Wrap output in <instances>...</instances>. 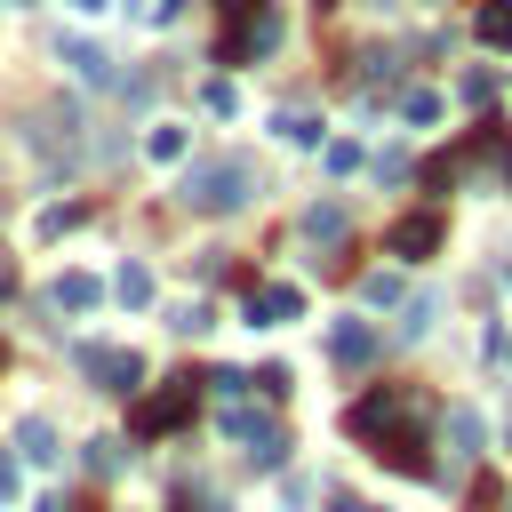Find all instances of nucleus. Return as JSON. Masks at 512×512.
Instances as JSON below:
<instances>
[{
	"label": "nucleus",
	"instance_id": "nucleus-21",
	"mask_svg": "<svg viewBox=\"0 0 512 512\" xmlns=\"http://www.w3.org/2000/svg\"><path fill=\"white\" fill-rule=\"evenodd\" d=\"M200 384H208V392H216V400H240V392H248V384H256V376H240V368H216V376H200Z\"/></svg>",
	"mask_w": 512,
	"mask_h": 512
},
{
	"label": "nucleus",
	"instance_id": "nucleus-28",
	"mask_svg": "<svg viewBox=\"0 0 512 512\" xmlns=\"http://www.w3.org/2000/svg\"><path fill=\"white\" fill-rule=\"evenodd\" d=\"M176 8H184V0H152V24H168V16H176Z\"/></svg>",
	"mask_w": 512,
	"mask_h": 512
},
{
	"label": "nucleus",
	"instance_id": "nucleus-26",
	"mask_svg": "<svg viewBox=\"0 0 512 512\" xmlns=\"http://www.w3.org/2000/svg\"><path fill=\"white\" fill-rule=\"evenodd\" d=\"M208 328V304H176V336H200Z\"/></svg>",
	"mask_w": 512,
	"mask_h": 512
},
{
	"label": "nucleus",
	"instance_id": "nucleus-32",
	"mask_svg": "<svg viewBox=\"0 0 512 512\" xmlns=\"http://www.w3.org/2000/svg\"><path fill=\"white\" fill-rule=\"evenodd\" d=\"M504 280H512V256H504Z\"/></svg>",
	"mask_w": 512,
	"mask_h": 512
},
{
	"label": "nucleus",
	"instance_id": "nucleus-19",
	"mask_svg": "<svg viewBox=\"0 0 512 512\" xmlns=\"http://www.w3.org/2000/svg\"><path fill=\"white\" fill-rule=\"evenodd\" d=\"M120 464H128V456H120V440H88V472H96V480H112Z\"/></svg>",
	"mask_w": 512,
	"mask_h": 512
},
{
	"label": "nucleus",
	"instance_id": "nucleus-23",
	"mask_svg": "<svg viewBox=\"0 0 512 512\" xmlns=\"http://www.w3.org/2000/svg\"><path fill=\"white\" fill-rule=\"evenodd\" d=\"M360 296H368V304H400V280H392V272H368Z\"/></svg>",
	"mask_w": 512,
	"mask_h": 512
},
{
	"label": "nucleus",
	"instance_id": "nucleus-5",
	"mask_svg": "<svg viewBox=\"0 0 512 512\" xmlns=\"http://www.w3.org/2000/svg\"><path fill=\"white\" fill-rule=\"evenodd\" d=\"M272 48H280V16H272V8H256L248 24H224V48H216V56H224V64H240V56H272Z\"/></svg>",
	"mask_w": 512,
	"mask_h": 512
},
{
	"label": "nucleus",
	"instance_id": "nucleus-16",
	"mask_svg": "<svg viewBox=\"0 0 512 512\" xmlns=\"http://www.w3.org/2000/svg\"><path fill=\"white\" fill-rule=\"evenodd\" d=\"M432 312H440V296H416V304H400V336L416 344V336L432 328Z\"/></svg>",
	"mask_w": 512,
	"mask_h": 512
},
{
	"label": "nucleus",
	"instance_id": "nucleus-6",
	"mask_svg": "<svg viewBox=\"0 0 512 512\" xmlns=\"http://www.w3.org/2000/svg\"><path fill=\"white\" fill-rule=\"evenodd\" d=\"M80 368H88L104 392H136V384H144V360H136V352H120V344H88V352H80Z\"/></svg>",
	"mask_w": 512,
	"mask_h": 512
},
{
	"label": "nucleus",
	"instance_id": "nucleus-15",
	"mask_svg": "<svg viewBox=\"0 0 512 512\" xmlns=\"http://www.w3.org/2000/svg\"><path fill=\"white\" fill-rule=\"evenodd\" d=\"M112 296H120V304H152V272H144V264H120Z\"/></svg>",
	"mask_w": 512,
	"mask_h": 512
},
{
	"label": "nucleus",
	"instance_id": "nucleus-18",
	"mask_svg": "<svg viewBox=\"0 0 512 512\" xmlns=\"http://www.w3.org/2000/svg\"><path fill=\"white\" fill-rule=\"evenodd\" d=\"M144 152H152V160H184V128H168V120H160V128L144 136Z\"/></svg>",
	"mask_w": 512,
	"mask_h": 512
},
{
	"label": "nucleus",
	"instance_id": "nucleus-2",
	"mask_svg": "<svg viewBox=\"0 0 512 512\" xmlns=\"http://www.w3.org/2000/svg\"><path fill=\"white\" fill-rule=\"evenodd\" d=\"M248 192H256V168H248V160H192V168L176 176V200L200 208V216H224V208H240Z\"/></svg>",
	"mask_w": 512,
	"mask_h": 512
},
{
	"label": "nucleus",
	"instance_id": "nucleus-10",
	"mask_svg": "<svg viewBox=\"0 0 512 512\" xmlns=\"http://www.w3.org/2000/svg\"><path fill=\"white\" fill-rule=\"evenodd\" d=\"M64 448H56V424L48 416H24L16 424V464H56Z\"/></svg>",
	"mask_w": 512,
	"mask_h": 512
},
{
	"label": "nucleus",
	"instance_id": "nucleus-29",
	"mask_svg": "<svg viewBox=\"0 0 512 512\" xmlns=\"http://www.w3.org/2000/svg\"><path fill=\"white\" fill-rule=\"evenodd\" d=\"M64 8H80V16H104V8H112V0H64Z\"/></svg>",
	"mask_w": 512,
	"mask_h": 512
},
{
	"label": "nucleus",
	"instance_id": "nucleus-9",
	"mask_svg": "<svg viewBox=\"0 0 512 512\" xmlns=\"http://www.w3.org/2000/svg\"><path fill=\"white\" fill-rule=\"evenodd\" d=\"M328 352H336L344 368H368V360H376V328H368V320H336V328H328Z\"/></svg>",
	"mask_w": 512,
	"mask_h": 512
},
{
	"label": "nucleus",
	"instance_id": "nucleus-3",
	"mask_svg": "<svg viewBox=\"0 0 512 512\" xmlns=\"http://www.w3.org/2000/svg\"><path fill=\"white\" fill-rule=\"evenodd\" d=\"M192 408H200V376H168L160 392H144V400H136V416H128V432H136V440H160V432H184V424H192Z\"/></svg>",
	"mask_w": 512,
	"mask_h": 512
},
{
	"label": "nucleus",
	"instance_id": "nucleus-14",
	"mask_svg": "<svg viewBox=\"0 0 512 512\" xmlns=\"http://www.w3.org/2000/svg\"><path fill=\"white\" fill-rule=\"evenodd\" d=\"M304 232H312V240H344V208H336V200H312V208H304Z\"/></svg>",
	"mask_w": 512,
	"mask_h": 512
},
{
	"label": "nucleus",
	"instance_id": "nucleus-17",
	"mask_svg": "<svg viewBox=\"0 0 512 512\" xmlns=\"http://www.w3.org/2000/svg\"><path fill=\"white\" fill-rule=\"evenodd\" d=\"M280 136H288V144H304V152H312V144H320V120H312V112H280Z\"/></svg>",
	"mask_w": 512,
	"mask_h": 512
},
{
	"label": "nucleus",
	"instance_id": "nucleus-27",
	"mask_svg": "<svg viewBox=\"0 0 512 512\" xmlns=\"http://www.w3.org/2000/svg\"><path fill=\"white\" fill-rule=\"evenodd\" d=\"M256 8H264V0H216V16H224V24H248Z\"/></svg>",
	"mask_w": 512,
	"mask_h": 512
},
{
	"label": "nucleus",
	"instance_id": "nucleus-30",
	"mask_svg": "<svg viewBox=\"0 0 512 512\" xmlns=\"http://www.w3.org/2000/svg\"><path fill=\"white\" fill-rule=\"evenodd\" d=\"M32 512H72V504H56V496H48V504H32Z\"/></svg>",
	"mask_w": 512,
	"mask_h": 512
},
{
	"label": "nucleus",
	"instance_id": "nucleus-20",
	"mask_svg": "<svg viewBox=\"0 0 512 512\" xmlns=\"http://www.w3.org/2000/svg\"><path fill=\"white\" fill-rule=\"evenodd\" d=\"M400 112L424 128V120H440V96H432V88H408V96H400Z\"/></svg>",
	"mask_w": 512,
	"mask_h": 512
},
{
	"label": "nucleus",
	"instance_id": "nucleus-1",
	"mask_svg": "<svg viewBox=\"0 0 512 512\" xmlns=\"http://www.w3.org/2000/svg\"><path fill=\"white\" fill-rule=\"evenodd\" d=\"M424 416H432V400H424V392H408V384H376V392H360V400L344 408V424L368 440V456H376V464H392V472H408V480H432Z\"/></svg>",
	"mask_w": 512,
	"mask_h": 512
},
{
	"label": "nucleus",
	"instance_id": "nucleus-25",
	"mask_svg": "<svg viewBox=\"0 0 512 512\" xmlns=\"http://www.w3.org/2000/svg\"><path fill=\"white\" fill-rule=\"evenodd\" d=\"M200 104H208V112H224V120H232V104H240V96H232V80H208V88H200Z\"/></svg>",
	"mask_w": 512,
	"mask_h": 512
},
{
	"label": "nucleus",
	"instance_id": "nucleus-11",
	"mask_svg": "<svg viewBox=\"0 0 512 512\" xmlns=\"http://www.w3.org/2000/svg\"><path fill=\"white\" fill-rule=\"evenodd\" d=\"M440 424H448V440H456V464H472V456H480V408H464V400H456Z\"/></svg>",
	"mask_w": 512,
	"mask_h": 512
},
{
	"label": "nucleus",
	"instance_id": "nucleus-22",
	"mask_svg": "<svg viewBox=\"0 0 512 512\" xmlns=\"http://www.w3.org/2000/svg\"><path fill=\"white\" fill-rule=\"evenodd\" d=\"M472 512H504V480H496V472L472 480Z\"/></svg>",
	"mask_w": 512,
	"mask_h": 512
},
{
	"label": "nucleus",
	"instance_id": "nucleus-8",
	"mask_svg": "<svg viewBox=\"0 0 512 512\" xmlns=\"http://www.w3.org/2000/svg\"><path fill=\"white\" fill-rule=\"evenodd\" d=\"M64 64H72V72H80L88 88H120V64H112V56L96 48V40H64Z\"/></svg>",
	"mask_w": 512,
	"mask_h": 512
},
{
	"label": "nucleus",
	"instance_id": "nucleus-24",
	"mask_svg": "<svg viewBox=\"0 0 512 512\" xmlns=\"http://www.w3.org/2000/svg\"><path fill=\"white\" fill-rule=\"evenodd\" d=\"M456 88H464V104H488V96H496V72H464Z\"/></svg>",
	"mask_w": 512,
	"mask_h": 512
},
{
	"label": "nucleus",
	"instance_id": "nucleus-13",
	"mask_svg": "<svg viewBox=\"0 0 512 512\" xmlns=\"http://www.w3.org/2000/svg\"><path fill=\"white\" fill-rule=\"evenodd\" d=\"M472 32H480V40H488V48H512V0H488V8H480V24H472Z\"/></svg>",
	"mask_w": 512,
	"mask_h": 512
},
{
	"label": "nucleus",
	"instance_id": "nucleus-31",
	"mask_svg": "<svg viewBox=\"0 0 512 512\" xmlns=\"http://www.w3.org/2000/svg\"><path fill=\"white\" fill-rule=\"evenodd\" d=\"M8 288H16V272H8V264H0V296H8Z\"/></svg>",
	"mask_w": 512,
	"mask_h": 512
},
{
	"label": "nucleus",
	"instance_id": "nucleus-7",
	"mask_svg": "<svg viewBox=\"0 0 512 512\" xmlns=\"http://www.w3.org/2000/svg\"><path fill=\"white\" fill-rule=\"evenodd\" d=\"M440 240H448L440 208H416V216H400V224H392V240H384V248H392V256H432Z\"/></svg>",
	"mask_w": 512,
	"mask_h": 512
},
{
	"label": "nucleus",
	"instance_id": "nucleus-4",
	"mask_svg": "<svg viewBox=\"0 0 512 512\" xmlns=\"http://www.w3.org/2000/svg\"><path fill=\"white\" fill-rule=\"evenodd\" d=\"M240 312H248V328H280V320H304V288H288V280H248Z\"/></svg>",
	"mask_w": 512,
	"mask_h": 512
},
{
	"label": "nucleus",
	"instance_id": "nucleus-12",
	"mask_svg": "<svg viewBox=\"0 0 512 512\" xmlns=\"http://www.w3.org/2000/svg\"><path fill=\"white\" fill-rule=\"evenodd\" d=\"M48 296H56V304H64V312H88V304H96V296H104V280H96V272H64V280H56V288H48Z\"/></svg>",
	"mask_w": 512,
	"mask_h": 512
}]
</instances>
